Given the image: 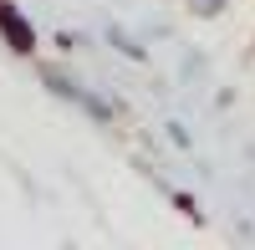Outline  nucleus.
<instances>
[{"mask_svg":"<svg viewBox=\"0 0 255 250\" xmlns=\"http://www.w3.org/2000/svg\"><path fill=\"white\" fill-rule=\"evenodd\" d=\"M36 82H41L56 102L77 108L92 128H113V123H118V97H108L102 87H87L67 61H36Z\"/></svg>","mask_w":255,"mask_h":250,"instance_id":"nucleus-1","label":"nucleus"},{"mask_svg":"<svg viewBox=\"0 0 255 250\" xmlns=\"http://www.w3.org/2000/svg\"><path fill=\"white\" fill-rule=\"evenodd\" d=\"M0 41H5L15 56H36V46H41L36 26L26 20V10H20L15 0H0Z\"/></svg>","mask_w":255,"mask_h":250,"instance_id":"nucleus-2","label":"nucleus"},{"mask_svg":"<svg viewBox=\"0 0 255 250\" xmlns=\"http://www.w3.org/2000/svg\"><path fill=\"white\" fill-rule=\"evenodd\" d=\"M102 41H108L118 56H128V61H138V67H148V41H143L133 26H123V20H108V26H102Z\"/></svg>","mask_w":255,"mask_h":250,"instance_id":"nucleus-3","label":"nucleus"},{"mask_svg":"<svg viewBox=\"0 0 255 250\" xmlns=\"http://www.w3.org/2000/svg\"><path fill=\"white\" fill-rule=\"evenodd\" d=\"M158 189H163L168 199H174V210H179L189 225H204V210H199V199L189 194V189H179V184H168V179H158Z\"/></svg>","mask_w":255,"mask_h":250,"instance_id":"nucleus-4","label":"nucleus"},{"mask_svg":"<svg viewBox=\"0 0 255 250\" xmlns=\"http://www.w3.org/2000/svg\"><path fill=\"white\" fill-rule=\"evenodd\" d=\"M235 0H184V15L189 20H220Z\"/></svg>","mask_w":255,"mask_h":250,"instance_id":"nucleus-5","label":"nucleus"},{"mask_svg":"<svg viewBox=\"0 0 255 250\" xmlns=\"http://www.w3.org/2000/svg\"><path fill=\"white\" fill-rule=\"evenodd\" d=\"M163 133H168V143H174V148H184V153L194 148V138H189V128H184L179 118H174V123H163Z\"/></svg>","mask_w":255,"mask_h":250,"instance_id":"nucleus-6","label":"nucleus"},{"mask_svg":"<svg viewBox=\"0 0 255 250\" xmlns=\"http://www.w3.org/2000/svg\"><path fill=\"white\" fill-rule=\"evenodd\" d=\"M51 41H56V46H61V51H67V56H77L82 46H87V36H77V31H56Z\"/></svg>","mask_w":255,"mask_h":250,"instance_id":"nucleus-7","label":"nucleus"}]
</instances>
